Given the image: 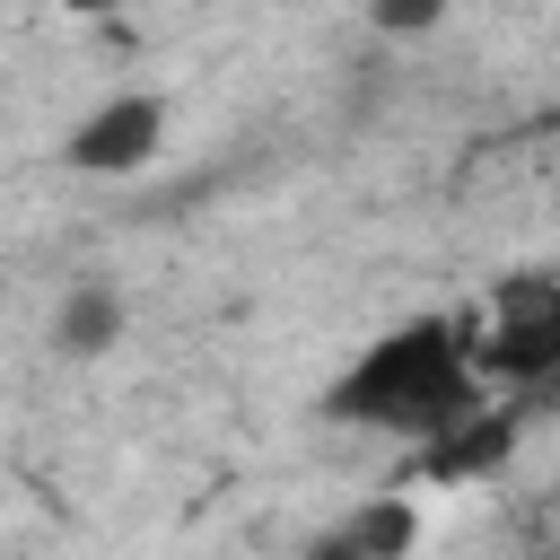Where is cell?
Masks as SVG:
<instances>
[{
	"label": "cell",
	"mask_w": 560,
	"mask_h": 560,
	"mask_svg": "<svg viewBox=\"0 0 560 560\" xmlns=\"http://www.w3.org/2000/svg\"><path fill=\"white\" fill-rule=\"evenodd\" d=\"M472 402H481L472 315H402V324H385V332L324 385V420H341V429H385V438H438V429L464 420Z\"/></svg>",
	"instance_id": "1"
},
{
	"label": "cell",
	"mask_w": 560,
	"mask_h": 560,
	"mask_svg": "<svg viewBox=\"0 0 560 560\" xmlns=\"http://www.w3.org/2000/svg\"><path fill=\"white\" fill-rule=\"evenodd\" d=\"M472 376L508 385V394H542L560 376V280L551 271H516L490 298V324H472Z\"/></svg>",
	"instance_id": "2"
},
{
	"label": "cell",
	"mask_w": 560,
	"mask_h": 560,
	"mask_svg": "<svg viewBox=\"0 0 560 560\" xmlns=\"http://www.w3.org/2000/svg\"><path fill=\"white\" fill-rule=\"evenodd\" d=\"M158 140H166V96L122 88V96H105L96 114L70 122L61 166H70V175H140V166L158 158Z\"/></svg>",
	"instance_id": "3"
},
{
	"label": "cell",
	"mask_w": 560,
	"mask_h": 560,
	"mask_svg": "<svg viewBox=\"0 0 560 560\" xmlns=\"http://www.w3.org/2000/svg\"><path fill=\"white\" fill-rule=\"evenodd\" d=\"M516 438H525V394H516V402H472L464 420H446L438 438H420L411 481H438V490L481 481V472H499V464L516 455Z\"/></svg>",
	"instance_id": "4"
},
{
	"label": "cell",
	"mask_w": 560,
	"mask_h": 560,
	"mask_svg": "<svg viewBox=\"0 0 560 560\" xmlns=\"http://www.w3.org/2000/svg\"><path fill=\"white\" fill-rule=\"evenodd\" d=\"M420 551V499L411 490H376L350 516H332L324 534H306L298 560H411Z\"/></svg>",
	"instance_id": "5"
},
{
	"label": "cell",
	"mask_w": 560,
	"mask_h": 560,
	"mask_svg": "<svg viewBox=\"0 0 560 560\" xmlns=\"http://www.w3.org/2000/svg\"><path fill=\"white\" fill-rule=\"evenodd\" d=\"M122 324H131V298H122L105 271H79V280L61 289V306H52V350H61V359H105V350L122 341Z\"/></svg>",
	"instance_id": "6"
},
{
	"label": "cell",
	"mask_w": 560,
	"mask_h": 560,
	"mask_svg": "<svg viewBox=\"0 0 560 560\" xmlns=\"http://www.w3.org/2000/svg\"><path fill=\"white\" fill-rule=\"evenodd\" d=\"M368 26L376 35H429V26H446V0H368Z\"/></svg>",
	"instance_id": "7"
},
{
	"label": "cell",
	"mask_w": 560,
	"mask_h": 560,
	"mask_svg": "<svg viewBox=\"0 0 560 560\" xmlns=\"http://www.w3.org/2000/svg\"><path fill=\"white\" fill-rule=\"evenodd\" d=\"M70 9H79V18H105V9H122V0H70Z\"/></svg>",
	"instance_id": "8"
}]
</instances>
